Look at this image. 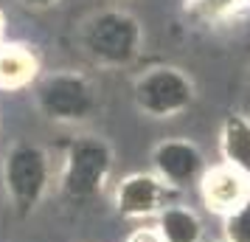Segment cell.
<instances>
[{"mask_svg": "<svg viewBox=\"0 0 250 242\" xmlns=\"http://www.w3.org/2000/svg\"><path fill=\"white\" fill-rule=\"evenodd\" d=\"M79 45L102 68H126L141 57L144 25L126 9H102L82 23Z\"/></svg>", "mask_w": 250, "mask_h": 242, "instance_id": "6da1fadb", "label": "cell"}, {"mask_svg": "<svg viewBox=\"0 0 250 242\" xmlns=\"http://www.w3.org/2000/svg\"><path fill=\"white\" fill-rule=\"evenodd\" d=\"M34 104L37 113L51 124H62V127H76V124H87L93 115L99 113L102 99L93 85L90 76H84L82 70H51L42 73L34 82Z\"/></svg>", "mask_w": 250, "mask_h": 242, "instance_id": "7a4b0ae2", "label": "cell"}, {"mask_svg": "<svg viewBox=\"0 0 250 242\" xmlns=\"http://www.w3.org/2000/svg\"><path fill=\"white\" fill-rule=\"evenodd\" d=\"M115 166V152L102 135H79L65 147L59 189L73 203H87L104 192Z\"/></svg>", "mask_w": 250, "mask_h": 242, "instance_id": "3957f363", "label": "cell"}, {"mask_svg": "<svg viewBox=\"0 0 250 242\" xmlns=\"http://www.w3.org/2000/svg\"><path fill=\"white\" fill-rule=\"evenodd\" d=\"M0 177L12 208L20 217H28L51 189V155L34 141H17L3 158Z\"/></svg>", "mask_w": 250, "mask_h": 242, "instance_id": "277c9868", "label": "cell"}, {"mask_svg": "<svg viewBox=\"0 0 250 242\" xmlns=\"http://www.w3.org/2000/svg\"><path fill=\"white\" fill-rule=\"evenodd\" d=\"M197 99L194 79L177 65H152L132 82V102L149 118H174Z\"/></svg>", "mask_w": 250, "mask_h": 242, "instance_id": "5b68a950", "label": "cell"}, {"mask_svg": "<svg viewBox=\"0 0 250 242\" xmlns=\"http://www.w3.org/2000/svg\"><path fill=\"white\" fill-rule=\"evenodd\" d=\"M177 189L155 172H129L115 186V211L124 220H152L174 203Z\"/></svg>", "mask_w": 250, "mask_h": 242, "instance_id": "8992f818", "label": "cell"}, {"mask_svg": "<svg viewBox=\"0 0 250 242\" xmlns=\"http://www.w3.org/2000/svg\"><path fill=\"white\" fill-rule=\"evenodd\" d=\"M205 169L208 161L203 150L188 138H163L152 147V172L177 192L200 183Z\"/></svg>", "mask_w": 250, "mask_h": 242, "instance_id": "52a82bcc", "label": "cell"}, {"mask_svg": "<svg viewBox=\"0 0 250 242\" xmlns=\"http://www.w3.org/2000/svg\"><path fill=\"white\" fill-rule=\"evenodd\" d=\"M197 186H200L203 206L216 217L233 214L239 206L248 203L250 197V177L242 175L239 169H233V166H228V163L208 166Z\"/></svg>", "mask_w": 250, "mask_h": 242, "instance_id": "ba28073f", "label": "cell"}, {"mask_svg": "<svg viewBox=\"0 0 250 242\" xmlns=\"http://www.w3.org/2000/svg\"><path fill=\"white\" fill-rule=\"evenodd\" d=\"M40 76H42V62L34 48L25 43H14V40L0 43V90H31Z\"/></svg>", "mask_w": 250, "mask_h": 242, "instance_id": "9c48e42d", "label": "cell"}, {"mask_svg": "<svg viewBox=\"0 0 250 242\" xmlns=\"http://www.w3.org/2000/svg\"><path fill=\"white\" fill-rule=\"evenodd\" d=\"M222 163L250 177V118L245 113H228L219 124Z\"/></svg>", "mask_w": 250, "mask_h": 242, "instance_id": "30bf717a", "label": "cell"}, {"mask_svg": "<svg viewBox=\"0 0 250 242\" xmlns=\"http://www.w3.org/2000/svg\"><path fill=\"white\" fill-rule=\"evenodd\" d=\"M183 12L211 28H230L248 20L250 0H183Z\"/></svg>", "mask_w": 250, "mask_h": 242, "instance_id": "8fae6325", "label": "cell"}, {"mask_svg": "<svg viewBox=\"0 0 250 242\" xmlns=\"http://www.w3.org/2000/svg\"><path fill=\"white\" fill-rule=\"evenodd\" d=\"M155 228L163 242H205V225L200 214L183 203H171L163 208L155 217Z\"/></svg>", "mask_w": 250, "mask_h": 242, "instance_id": "7c38bea8", "label": "cell"}, {"mask_svg": "<svg viewBox=\"0 0 250 242\" xmlns=\"http://www.w3.org/2000/svg\"><path fill=\"white\" fill-rule=\"evenodd\" d=\"M222 240L225 242H250V197L233 214L222 217Z\"/></svg>", "mask_w": 250, "mask_h": 242, "instance_id": "4fadbf2b", "label": "cell"}, {"mask_svg": "<svg viewBox=\"0 0 250 242\" xmlns=\"http://www.w3.org/2000/svg\"><path fill=\"white\" fill-rule=\"evenodd\" d=\"M124 242H163V240H160V234L155 225H141V228L129 231V237Z\"/></svg>", "mask_w": 250, "mask_h": 242, "instance_id": "5bb4252c", "label": "cell"}, {"mask_svg": "<svg viewBox=\"0 0 250 242\" xmlns=\"http://www.w3.org/2000/svg\"><path fill=\"white\" fill-rule=\"evenodd\" d=\"M23 9H34V12H42V9H54V6H59L62 0H17Z\"/></svg>", "mask_w": 250, "mask_h": 242, "instance_id": "9a60e30c", "label": "cell"}, {"mask_svg": "<svg viewBox=\"0 0 250 242\" xmlns=\"http://www.w3.org/2000/svg\"><path fill=\"white\" fill-rule=\"evenodd\" d=\"M3 34H6V14L0 9V43H3Z\"/></svg>", "mask_w": 250, "mask_h": 242, "instance_id": "2e32d148", "label": "cell"}]
</instances>
